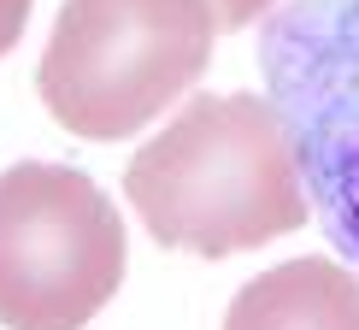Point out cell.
<instances>
[{
    "instance_id": "7a4b0ae2",
    "label": "cell",
    "mask_w": 359,
    "mask_h": 330,
    "mask_svg": "<svg viewBox=\"0 0 359 330\" xmlns=\"http://www.w3.org/2000/svg\"><path fill=\"white\" fill-rule=\"evenodd\" d=\"M212 0H65L36 65L53 124L88 142L147 130L212 59Z\"/></svg>"
},
{
    "instance_id": "8992f818",
    "label": "cell",
    "mask_w": 359,
    "mask_h": 330,
    "mask_svg": "<svg viewBox=\"0 0 359 330\" xmlns=\"http://www.w3.org/2000/svg\"><path fill=\"white\" fill-rule=\"evenodd\" d=\"M265 6H271V0H212L218 29H242V24H253V18H259Z\"/></svg>"
},
{
    "instance_id": "6da1fadb",
    "label": "cell",
    "mask_w": 359,
    "mask_h": 330,
    "mask_svg": "<svg viewBox=\"0 0 359 330\" xmlns=\"http://www.w3.org/2000/svg\"><path fill=\"white\" fill-rule=\"evenodd\" d=\"M124 194L159 248L201 260H230L306 224L294 136L259 95H194L124 165Z\"/></svg>"
},
{
    "instance_id": "3957f363",
    "label": "cell",
    "mask_w": 359,
    "mask_h": 330,
    "mask_svg": "<svg viewBox=\"0 0 359 330\" xmlns=\"http://www.w3.org/2000/svg\"><path fill=\"white\" fill-rule=\"evenodd\" d=\"M124 213L77 165L0 171V324L83 330L124 283Z\"/></svg>"
},
{
    "instance_id": "277c9868",
    "label": "cell",
    "mask_w": 359,
    "mask_h": 330,
    "mask_svg": "<svg viewBox=\"0 0 359 330\" xmlns=\"http://www.w3.org/2000/svg\"><path fill=\"white\" fill-rule=\"evenodd\" d=\"M224 330H359V277L336 260H283L236 289Z\"/></svg>"
},
{
    "instance_id": "5b68a950",
    "label": "cell",
    "mask_w": 359,
    "mask_h": 330,
    "mask_svg": "<svg viewBox=\"0 0 359 330\" xmlns=\"http://www.w3.org/2000/svg\"><path fill=\"white\" fill-rule=\"evenodd\" d=\"M24 24H29V0H0V59L18 48Z\"/></svg>"
}]
</instances>
